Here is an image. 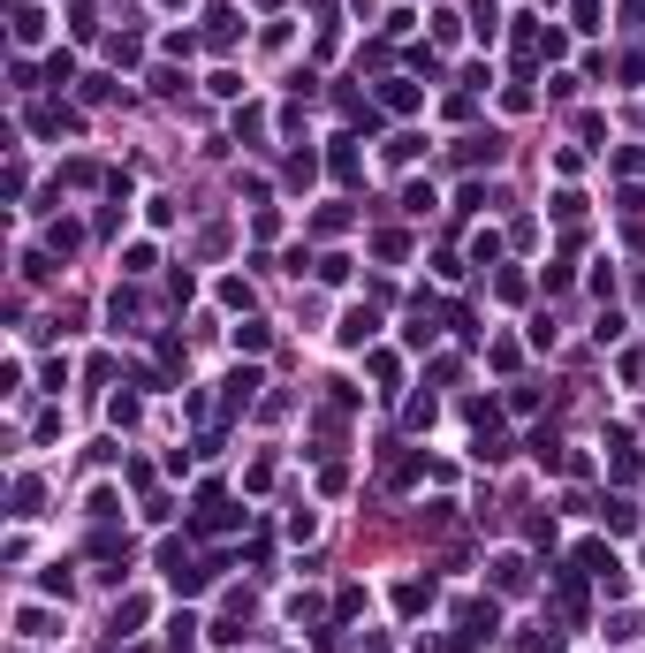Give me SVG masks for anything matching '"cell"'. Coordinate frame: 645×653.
I'll return each instance as SVG.
<instances>
[{
    "label": "cell",
    "instance_id": "obj_6",
    "mask_svg": "<svg viewBox=\"0 0 645 653\" xmlns=\"http://www.w3.org/2000/svg\"><path fill=\"white\" fill-rule=\"evenodd\" d=\"M372 327H380V320H372V312H350V320H342V342H350V350H357V342H364V334H372Z\"/></svg>",
    "mask_w": 645,
    "mask_h": 653
},
{
    "label": "cell",
    "instance_id": "obj_5",
    "mask_svg": "<svg viewBox=\"0 0 645 653\" xmlns=\"http://www.w3.org/2000/svg\"><path fill=\"white\" fill-rule=\"evenodd\" d=\"M471 31H479L486 46H493V31H501V15H493V0H479V8H471Z\"/></svg>",
    "mask_w": 645,
    "mask_h": 653
},
{
    "label": "cell",
    "instance_id": "obj_4",
    "mask_svg": "<svg viewBox=\"0 0 645 653\" xmlns=\"http://www.w3.org/2000/svg\"><path fill=\"white\" fill-rule=\"evenodd\" d=\"M425 600H433V585H418V578H411V585H402V593H395V608H402V616H418Z\"/></svg>",
    "mask_w": 645,
    "mask_h": 653
},
{
    "label": "cell",
    "instance_id": "obj_3",
    "mask_svg": "<svg viewBox=\"0 0 645 653\" xmlns=\"http://www.w3.org/2000/svg\"><path fill=\"white\" fill-rule=\"evenodd\" d=\"M463 160H471V167H479V160L493 167V160H501V137H463Z\"/></svg>",
    "mask_w": 645,
    "mask_h": 653
},
{
    "label": "cell",
    "instance_id": "obj_7",
    "mask_svg": "<svg viewBox=\"0 0 645 653\" xmlns=\"http://www.w3.org/2000/svg\"><path fill=\"white\" fill-rule=\"evenodd\" d=\"M608 449H615V479H638V449H630V440H622V433H615V440H608Z\"/></svg>",
    "mask_w": 645,
    "mask_h": 653
},
{
    "label": "cell",
    "instance_id": "obj_1",
    "mask_svg": "<svg viewBox=\"0 0 645 653\" xmlns=\"http://www.w3.org/2000/svg\"><path fill=\"white\" fill-rule=\"evenodd\" d=\"M493 585H501V593H524V555H501V562H493Z\"/></svg>",
    "mask_w": 645,
    "mask_h": 653
},
{
    "label": "cell",
    "instance_id": "obj_2",
    "mask_svg": "<svg viewBox=\"0 0 645 653\" xmlns=\"http://www.w3.org/2000/svg\"><path fill=\"white\" fill-rule=\"evenodd\" d=\"M380 99H387V107H395V114H411V107H418V84H402V76H387V92H380Z\"/></svg>",
    "mask_w": 645,
    "mask_h": 653
}]
</instances>
